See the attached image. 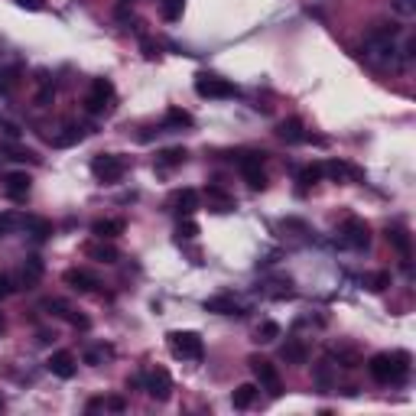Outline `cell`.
<instances>
[{"instance_id":"cell-1","label":"cell","mask_w":416,"mask_h":416,"mask_svg":"<svg viewBox=\"0 0 416 416\" xmlns=\"http://www.w3.org/2000/svg\"><path fill=\"white\" fill-rule=\"evenodd\" d=\"M397 26H377L368 33L364 40V59L377 69H400L407 59H403V49L397 46Z\"/></svg>"},{"instance_id":"cell-2","label":"cell","mask_w":416,"mask_h":416,"mask_svg":"<svg viewBox=\"0 0 416 416\" xmlns=\"http://www.w3.org/2000/svg\"><path fill=\"white\" fill-rule=\"evenodd\" d=\"M368 371L377 384H403L410 374V354L407 352H381L371 358Z\"/></svg>"},{"instance_id":"cell-3","label":"cell","mask_w":416,"mask_h":416,"mask_svg":"<svg viewBox=\"0 0 416 416\" xmlns=\"http://www.w3.org/2000/svg\"><path fill=\"white\" fill-rule=\"evenodd\" d=\"M124 173H127V160L120 153H98L91 160V176L98 183H117Z\"/></svg>"},{"instance_id":"cell-4","label":"cell","mask_w":416,"mask_h":416,"mask_svg":"<svg viewBox=\"0 0 416 416\" xmlns=\"http://www.w3.org/2000/svg\"><path fill=\"white\" fill-rule=\"evenodd\" d=\"M166 342H169V352L176 354V358L202 361V354H205V345H202L199 332H169Z\"/></svg>"},{"instance_id":"cell-5","label":"cell","mask_w":416,"mask_h":416,"mask_svg":"<svg viewBox=\"0 0 416 416\" xmlns=\"http://www.w3.org/2000/svg\"><path fill=\"white\" fill-rule=\"evenodd\" d=\"M338 238H342L345 248H352V250H368L371 244V228L364 218H345L342 224V231H338Z\"/></svg>"},{"instance_id":"cell-6","label":"cell","mask_w":416,"mask_h":416,"mask_svg":"<svg viewBox=\"0 0 416 416\" xmlns=\"http://www.w3.org/2000/svg\"><path fill=\"white\" fill-rule=\"evenodd\" d=\"M195 95L199 98H234L238 88L228 79H221V75L202 72V75H195Z\"/></svg>"},{"instance_id":"cell-7","label":"cell","mask_w":416,"mask_h":416,"mask_svg":"<svg viewBox=\"0 0 416 416\" xmlns=\"http://www.w3.org/2000/svg\"><path fill=\"white\" fill-rule=\"evenodd\" d=\"M248 364H250V371H254L257 384L264 387V391H270L273 397H280V393H283V381H280V374H277V368H273L270 361L260 358V354H254V358H248Z\"/></svg>"},{"instance_id":"cell-8","label":"cell","mask_w":416,"mask_h":416,"mask_svg":"<svg viewBox=\"0 0 416 416\" xmlns=\"http://www.w3.org/2000/svg\"><path fill=\"white\" fill-rule=\"evenodd\" d=\"M114 101V85L108 79H95L91 81L88 95H85V108H88L91 114H104L108 108H111Z\"/></svg>"},{"instance_id":"cell-9","label":"cell","mask_w":416,"mask_h":416,"mask_svg":"<svg viewBox=\"0 0 416 416\" xmlns=\"http://www.w3.org/2000/svg\"><path fill=\"white\" fill-rule=\"evenodd\" d=\"M144 391L150 393L156 403H166L173 397V377H169L166 368H153L150 374L144 377Z\"/></svg>"},{"instance_id":"cell-10","label":"cell","mask_w":416,"mask_h":416,"mask_svg":"<svg viewBox=\"0 0 416 416\" xmlns=\"http://www.w3.org/2000/svg\"><path fill=\"white\" fill-rule=\"evenodd\" d=\"M241 173L248 179L250 189H267V173H264V156H257V153H244L238 160Z\"/></svg>"},{"instance_id":"cell-11","label":"cell","mask_w":416,"mask_h":416,"mask_svg":"<svg viewBox=\"0 0 416 416\" xmlns=\"http://www.w3.org/2000/svg\"><path fill=\"white\" fill-rule=\"evenodd\" d=\"M46 368H49V374L69 381V377H75V371H79V361H75L72 352H52L46 361Z\"/></svg>"},{"instance_id":"cell-12","label":"cell","mask_w":416,"mask_h":416,"mask_svg":"<svg viewBox=\"0 0 416 416\" xmlns=\"http://www.w3.org/2000/svg\"><path fill=\"white\" fill-rule=\"evenodd\" d=\"M62 280L69 283L72 289H79V293H95V289L101 287V280H98L91 270H85V267H72V270H65Z\"/></svg>"},{"instance_id":"cell-13","label":"cell","mask_w":416,"mask_h":416,"mask_svg":"<svg viewBox=\"0 0 416 416\" xmlns=\"http://www.w3.org/2000/svg\"><path fill=\"white\" fill-rule=\"evenodd\" d=\"M4 183V192H7V199H13V202H23L26 195H30V185H33V179L26 176V173H7V176L0 179Z\"/></svg>"},{"instance_id":"cell-14","label":"cell","mask_w":416,"mask_h":416,"mask_svg":"<svg viewBox=\"0 0 416 416\" xmlns=\"http://www.w3.org/2000/svg\"><path fill=\"white\" fill-rule=\"evenodd\" d=\"M40 280H42V260H40V257H26L23 267H20V283H16V287H20V289H33Z\"/></svg>"},{"instance_id":"cell-15","label":"cell","mask_w":416,"mask_h":416,"mask_svg":"<svg viewBox=\"0 0 416 416\" xmlns=\"http://www.w3.org/2000/svg\"><path fill=\"white\" fill-rule=\"evenodd\" d=\"M85 137H88V130L81 127V124H69V127H62L56 137H52V146H59V150H69V146H79Z\"/></svg>"},{"instance_id":"cell-16","label":"cell","mask_w":416,"mask_h":416,"mask_svg":"<svg viewBox=\"0 0 416 416\" xmlns=\"http://www.w3.org/2000/svg\"><path fill=\"white\" fill-rule=\"evenodd\" d=\"M387 244H391L397 254L403 257V260H410V254H413V241H410V234H407V228H387Z\"/></svg>"},{"instance_id":"cell-17","label":"cell","mask_w":416,"mask_h":416,"mask_svg":"<svg viewBox=\"0 0 416 416\" xmlns=\"http://www.w3.org/2000/svg\"><path fill=\"white\" fill-rule=\"evenodd\" d=\"M205 312H215V316H244L241 303L234 296H212L205 299Z\"/></svg>"},{"instance_id":"cell-18","label":"cell","mask_w":416,"mask_h":416,"mask_svg":"<svg viewBox=\"0 0 416 416\" xmlns=\"http://www.w3.org/2000/svg\"><path fill=\"white\" fill-rule=\"evenodd\" d=\"M277 134H280V140H287V144H306V130H303V120L299 117H287L280 120V127H277Z\"/></svg>"},{"instance_id":"cell-19","label":"cell","mask_w":416,"mask_h":416,"mask_svg":"<svg viewBox=\"0 0 416 416\" xmlns=\"http://www.w3.org/2000/svg\"><path fill=\"white\" fill-rule=\"evenodd\" d=\"M85 254L95 257V260H101V264H117V260H120L117 248L104 244V238H98V241H91V244H85Z\"/></svg>"},{"instance_id":"cell-20","label":"cell","mask_w":416,"mask_h":416,"mask_svg":"<svg viewBox=\"0 0 416 416\" xmlns=\"http://www.w3.org/2000/svg\"><path fill=\"white\" fill-rule=\"evenodd\" d=\"M13 224H20L26 234H33V238H49L52 234V224L46 221V218H33V215H26V218H13Z\"/></svg>"},{"instance_id":"cell-21","label":"cell","mask_w":416,"mask_h":416,"mask_svg":"<svg viewBox=\"0 0 416 416\" xmlns=\"http://www.w3.org/2000/svg\"><path fill=\"white\" fill-rule=\"evenodd\" d=\"M124 218H101V221L91 224V234L95 238H117V234H124Z\"/></svg>"},{"instance_id":"cell-22","label":"cell","mask_w":416,"mask_h":416,"mask_svg":"<svg viewBox=\"0 0 416 416\" xmlns=\"http://www.w3.org/2000/svg\"><path fill=\"white\" fill-rule=\"evenodd\" d=\"M185 160H189V153H185L183 146H169V150H160V153H156V166H160V169L183 166Z\"/></svg>"},{"instance_id":"cell-23","label":"cell","mask_w":416,"mask_h":416,"mask_svg":"<svg viewBox=\"0 0 416 416\" xmlns=\"http://www.w3.org/2000/svg\"><path fill=\"white\" fill-rule=\"evenodd\" d=\"M176 212L183 218H192L195 212H199V192H195V189H183V192L176 195Z\"/></svg>"},{"instance_id":"cell-24","label":"cell","mask_w":416,"mask_h":416,"mask_svg":"<svg viewBox=\"0 0 416 416\" xmlns=\"http://www.w3.org/2000/svg\"><path fill=\"white\" fill-rule=\"evenodd\" d=\"M283 361H289V364H306L309 361V352H306V345L299 342V338H289L287 345H283Z\"/></svg>"},{"instance_id":"cell-25","label":"cell","mask_w":416,"mask_h":416,"mask_svg":"<svg viewBox=\"0 0 416 416\" xmlns=\"http://www.w3.org/2000/svg\"><path fill=\"white\" fill-rule=\"evenodd\" d=\"M254 400H257V384H241L238 391L231 393V407L234 410H248Z\"/></svg>"},{"instance_id":"cell-26","label":"cell","mask_w":416,"mask_h":416,"mask_svg":"<svg viewBox=\"0 0 416 416\" xmlns=\"http://www.w3.org/2000/svg\"><path fill=\"white\" fill-rule=\"evenodd\" d=\"M183 127H192V114L179 111V108H169L166 111V130H183Z\"/></svg>"},{"instance_id":"cell-27","label":"cell","mask_w":416,"mask_h":416,"mask_svg":"<svg viewBox=\"0 0 416 416\" xmlns=\"http://www.w3.org/2000/svg\"><path fill=\"white\" fill-rule=\"evenodd\" d=\"M322 173H328V176L332 179H345V176H352V179H361V173L354 166H348V163H325V166H322Z\"/></svg>"},{"instance_id":"cell-28","label":"cell","mask_w":416,"mask_h":416,"mask_svg":"<svg viewBox=\"0 0 416 416\" xmlns=\"http://www.w3.org/2000/svg\"><path fill=\"white\" fill-rule=\"evenodd\" d=\"M208 202H212V208H215V212H231V208H234L231 195H224L221 189H215V185L208 189Z\"/></svg>"},{"instance_id":"cell-29","label":"cell","mask_w":416,"mask_h":416,"mask_svg":"<svg viewBox=\"0 0 416 416\" xmlns=\"http://www.w3.org/2000/svg\"><path fill=\"white\" fill-rule=\"evenodd\" d=\"M364 287H368V289H374V293H384V289L391 287V273H387V270L371 273V277H364Z\"/></svg>"},{"instance_id":"cell-30","label":"cell","mask_w":416,"mask_h":416,"mask_svg":"<svg viewBox=\"0 0 416 416\" xmlns=\"http://www.w3.org/2000/svg\"><path fill=\"white\" fill-rule=\"evenodd\" d=\"M280 338V325L277 322H264V325L257 328V342L260 345H270V342H277Z\"/></svg>"},{"instance_id":"cell-31","label":"cell","mask_w":416,"mask_h":416,"mask_svg":"<svg viewBox=\"0 0 416 416\" xmlns=\"http://www.w3.org/2000/svg\"><path fill=\"white\" fill-rule=\"evenodd\" d=\"M183 7H185V0H163V16H166L169 23H176L179 16H183Z\"/></svg>"},{"instance_id":"cell-32","label":"cell","mask_w":416,"mask_h":416,"mask_svg":"<svg viewBox=\"0 0 416 416\" xmlns=\"http://www.w3.org/2000/svg\"><path fill=\"white\" fill-rule=\"evenodd\" d=\"M16 75H20V69H4L0 72V95H10L16 88Z\"/></svg>"},{"instance_id":"cell-33","label":"cell","mask_w":416,"mask_h":416,"mask_svg":"<svg viewBox=\"0 0 416 416\" xmlns=\"http://www.w3.org/2000/svg\"><path fill=\"white\" fill-rule=\"evenodd\" d=\"M176 234H179V241H192V238H199V224H195L192 218H183L179 228H176Z\"/></svg>"},{"instance_id":"cell-34","label":"cell","mask_w":416,"mask_h":416,"mask_svg":"<svg viewBox=\"0 0 416 416\" xmlns=\"http://www.w3.org/2000/svg\"><path fill=\"white\" fill-rule=\"evenodd\" d=\"M42 309L52 312V316H62V319H69V316H72L69 303H62V299H46V303H42Z\"/></svg>"},{"instance_id":"cell-35","label":"cell","mask_w":416,"mask_h":416,"mask_svg":"<svg viewBox=\"0 0 416 416\" xmlns=\"http://www.w3.org/2000/svg\"><path fill=\"white\" fill-rule=\"evenodd\" d=\"M335 358H338V364H342V368H358V364H361V358L354 352H348V348H338Z\"/></svg>"},{"instance_id":"cell-36","label":"cell","mask_w":416,"mask_h":416,"mask_svg":"<svg viewBox=\"0 0 416 416\" xmlns=\"http://www.w3.org/2000/svg\"><path fill=\"white\" fill-rule=\"evenodd\" d=\"M391 7L400 16H416V0H391Z\"/></svg>"},{"instance_id":"cell-37","label":"cell","mask_w":416,"mask_h":416,"mask_svg":"<svg viewBox=\"0 0 416 416\" xmlns=\"http://www.w3.org/2000/svg\"><path fill=\"white\" fill-rule=\"evenodd\" d=\"M322 179V166H306L303 173H299V183L303 185H316Z\"/></svg>"},{"instance_id":"cell-38","label":"cell","mask_w":416,"mask_h":416,"mask_svg":"<svg viewBox=\"0 0 416 416\" xmlns=\"http://www.w3.org/2000/svg\"><path fill=\"white\" fill-rule=\"evenodd\" d=\"M13 289H16V287H13V277L0 270V299H7L10 293H13Z\"/></svg>"},{"instance_id":"cell-39","label":"cell","mask_w":416,"mask_h":416,"mask_svg":"<svg viewBox=\"0 0 416 416\" xmlns=\"http://www.w3.org/2000/svg\"><path fill=\"white\" fill-rule=\"evenodd\" d=\"M104 410H111V413H124V410H127V400H124V397H108V400H104Z\"/></svg>"},{"instance_id":"cell-40","label":"cell","mask_w":416,"mask_h":416,"mask_svg":"<svg viewBox=\"0 0 416 416\" xmlns=\"http://www.w3.org/2000/svg\"><path fill=\"white\" fill-rule=\"evenodd\" d=\"M104 354H108V348H91V352H85V361L88 364H101Z\"/></svg>"},{"instance_id":"cell-41","label":"cell","mask_w":416,"mask_h":416,"mask_svg":"<svg viewBox=\"0 0 416 416\" xmlns=\"http://www.w3.org/2000/svg\"><path fill=\"white\" fill-rule=\"evenodd\" d=\"M140 46H144V56H146V59H160V49L153 46L150 40H144V42H140Z\"/></svg>"},{"instance_id":"cell-42","label":"cell","mask_w":416,"mask_h":416,"mask_svg":"<svg viewBox=\"0 0 416 416\" xmlns=\"http://www.w3.org/2000/svg\"><path fill=\"white\" fill-rule=\"evenodd\" d=\"M16 4H20L23 10H42L46 7V0H16Z\"/></svg>"},{"instance_id":"cell-43","label":"cell","mask_w":416,"mask_h":416,"mask_svg":"<svg viewBox=\"0 0 416 416\" xmlns=\"http://www.w3.org/2000/svg\"><path fill=\"white\" fill-rule=\"evenodd\" d=\"M10 228H13V218H10V215H0V238H4Z\"/></svg>"},{"instance_id":"cell-44","label":"cell","mask_w":416,"mask_h":416,"mask_svg":"<svg viewBox=\"0 0 416 416\" xmlns=\"http://www.w3.org/2000/svg\"><path fill=\"white\" fill-rule=\"evenodd\" d=\"M69 319H72V325H79V328H88V325H91L85 316H69Z\"/></svg>"},{"instance_id":"cell-45","label":"cell","mask_w":416,"mask_h":416,"mask_svg":"<svg viewBox=\"0 0 416 416\" xmlns=\"http://www.w3.org/2000/svg\"><path fill=\"white\" fill-rule=\"evenodd\" d=\"M104 400H88V413H95V410H101Z\"/></svg>"},{"instance_id":"cell-46","label":"cell","mask_w":416,"mask_h":416,"mask_svg":"<svg viewBox=\"0 0 416 416\" xmlns=\"http://www.w3.org/2000/svg\"><path fill=\"white\" fill-rule=\"evenodd\" d=\"M4 325H7V322H4V316H0V332H4Z\"/></svg>"},{"instance_id":"cell-47","label":"cell","mask_w":416,"mask_h":416,"mask_svg":"<svg viewBox=\"0 0 416 416\" xmlns=\"http://www.w3.org/2000/svg\"><path fill=\"white\" fill-rule=\"evenodd\" d=\"M0 410H4V397H0Z\"/></svg>"}]
</instances>
